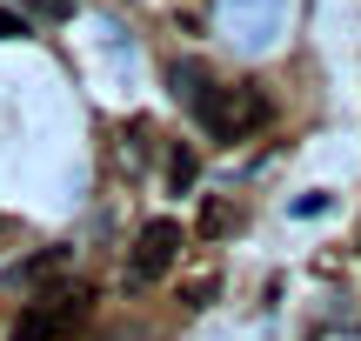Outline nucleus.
Returning a JSON list of instances; mask_svg holds the SVG:
<instances>
[{
	"instance_id": "obj_7",
	"label": "nucleus",
	"mask_w": 361,
	"mask_h": 341,
	"mask_svg": "<svg viewBox=\"0 0 361 341\" xmlns=\"http://www.w3.org/2000/svg\"><path fill=\"white\" fill-rule=\"evenodd\" d=\"M80 0H27V20H67Z\"/></svg>"
},
{
	"instance_id": "obj_5",
	"label": "nucleus",
	"mask_w": 361,
	"mask_h": 341,
	"mask_svg": "<svg viewBox=\"0 0 361 341\" xmlns=\"http://www.w3.org/2000/svg\"><path fill=\"white\" fill-rule=\"evenodd\" d=\"M67 268H74V248H40V254H27L20 268H7V288H47Z\"/></svg>"
},
{
	"instance_id": "obj_9",
	"label": "nucleus",
	"mask_w": 361,
	"mask_h": 341,
	"mask_svg": "<svg viewBox=\"0 0 361 341\" xmlns=\"http://www.w3.org/2000/svg\"><path fill=\"white\" fill-rule=\"evenodd\" d=\"M7 235H13V221H7V214H0V241H7Z\"/></svg>"
},
{
	"instance_id": "obj_6",
	"label": "nucleus",
	"mask_w": 361,
	"mask_h": 341,
	"mask_svg": "<svg viewBox=\"0 0 361 341\" xmlns=\"http://www.w3.org/2000/svg\"><path fill=\"white\" fill-rule=\"evenodd\" d=\"M168 181L174 187H194V181H201V161H194L188 147H174V154H168Z\"/></svg>"
},
{
	"instance_id": "obj_2",
	"label": "nucleus",
	"mask_w": 361,
	"mask_h": 341,
	"mask_svg": "<svg viewBox=\"0 0 361 341\" xmlns=\"http://www.w3.org/2000/svg\"><path fill=\"white\" fill-rule=\"evenodd\" d=\"M87 308H94L87 288H54V294H40V302L13 321L7 341H61V335H74L80 321H87Z\"/></svg>"
},
{
	"instance_id": "obj_3",
	"label": "nucleus",
	"mask_w": 361,
	"mask_h": 341,
	"mask_svg": "<svg viewBox=\"0 0 361 341\" xmlns=\"http://www.w3.org/2000/svg\"><path fill=\"white\" fill-rule=\"evenodd\" d=\"M174 261H180V221L154 214V221H147L141 235H134V254H128V281H134V288H147V281H161Z\"/></svg>"
},
{
	"instance_id": "obj_8",
	"label": "nucleus",
	"mask_w": 361,
	"mask_h": 341,
	"mask_svg": "<svg viewBox=\"0 0 361 341\" xmlns=\"http://www.w3.org/2000/svg\"><path fill=\"white\" fill-rule=\"evenodd\" d=\"M13 34H27V13H7V7H0V40H13Z\"/></svg>"
},
{
	"instance_id": "obj_4",
	"label": "nucleus",
	"mask_w": 361,
	"mask_h": 341,
	"mask_svg": "<svg viewBox=\"0 0 361 341\" xmlns=\"http://www.w3.org/2000/svg\"><path fill=\"white\" fill-rule=\"evenodd\" d=\"M281 0H221V20L241 34V47H268L274 34H281Z\"/></svg>"
},
{
	"instance_id": "obj_1",
	"label": "nucleus",
	"mask_w": 361,
	"mask_h": 341,
	"mask_svg": "<svg viewBox=\"0 0 361 341\" xmlns=\"http://www.w3.org/2000/svg\"><path fill=\"white\" fill-rule=\"evenodd\" d=\"M194 120H201L207 141H247V134H261L274 120V101L261 87H247V80H234V87L207 80V94L194 101Z\"/></svg>"
}]
</instances>
